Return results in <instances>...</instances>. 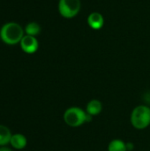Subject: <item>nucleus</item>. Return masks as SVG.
I'll return each mask as SVG.
<instances>
[{
  "label": "nucleus",
  "instance_id": "0eeeda50",
  "mask_svg": "<svg viewBox=\"0 0 150 151\" xmlns=\"http://www.w3.org/2000/svg\"><path fill=\"white\" fill-rule=\"evenodd\" d=\"M85 111H86V112L88 115H90L92 117L97 116L103 111V104H102L100 100H98V99H92V100H90L87 104Z\"/></svg>",
  "mask_w": 150,
  "mask_h": 151
},
{
  "label": "nucleus",
  "instance_id": "9b49d317",
  "mask_svg": "<svg viewBox=\"0 0 150 151\" xmlns=\"http://www.w3.org/2000/svg\"><path fill=\"white\" fill-rule=\"evenodd\" d=\"M24 30H25L26 35L36 37L41 33L42 28H41V26L37 22L32 21V22H29L26 25Z\"/></svg>",
  "mask_w": 150,
  "mask_h": 151
},
{
  "label": "nucleus",
  "instance_id": "9d476101",
  "mask_svg": "<svg viewBox=\"0 0 150 151\" xmlns=\"http://www.w3.org/2000/svg\"><path fill=\"white\" fill-rule=\"evenodd\" d=\"M108 151H128L126 143L120 139L112 140L107 148Z\"/></svg>",
  "mask_w": 150,
  "mask_h": 151
},
{
  "label": "nucleus",
  "instance_id": "f257e3e1",
  "mask_svg": "<svg viewBox=\"0 0 150 151\" xmlns=\"http://www.w3.org/2000/svg\"><path fill=\"white\" fill-rule=\"evenodd\" d=\"M25 35L23 27L16 22H7L0 29L1 41L8 45H16L20 42Z\"/></svg>",
  "mask_w": 150,
  "mask_h": 151
},
{
  "label": "nucleus",
  "instance_id": "20e7f679",
  "mask_svg": "<svg viewBox=\"0 0 150 151\" xmlns=\"http://www.w3.org/2000/svg\"><path fill=\"white\" fill-rule=\"evenodd\" d=\"M80 0H58V12L65 19H70L75 18L80 13Z\"/></svg>",
  "mask_w": 150,
  "mask_h": 151
},
{
  "label": "nucleus",
  "instance_id": "39448f33",
  "mask_svg": "<svg viewBox=\"0 0 150 151\" xmlns=\"http://www.w3.org/2000/svg\"><path fill=\"white\" fill-rule=\"evenodd\" d=\"M21 50L27 54H34L39 49V42L35 36L25 35L19 42Z\"/></svg>",
  "mask_w": 150,
  "mask_h": 151
},
{
  "label": "nucleus",
  "instance_id": "6e6552de",
  "mask_svg": "<svg viewBox=\"0 0 150 151\" xmlns=\"http://www.w3.org/2000/svg\"><path fill=\"white\" fill-rule=\"evenodd\" d=\"M27 144V139L24 134H12L11 141H10V145L13 149L20 150L25 149Z\"/></svg>",
  "mask_w": 150,
  "mask_h": 151
},
{
  "label": "nucleus",
  "instance_id": "7ed1b4c3",
  "mask_svg": "<svg viewBox=\"0 0 150 151\" xmlns=\"http://www.w3.org/2000/svg\"><path fill=\"white\" fill-rule=\"evenodd\" d=\"M130 122L137 130H144L150 126V107L141 104L133 108L130 116Z\"/></svg>",
  "mask_w": 150,
  "mask_h": 151
},
{
  "label": "nucleus",
  "instance_id": "423d86ee",
  "mask_svg": "<svg viewBox=\"0 0 150 151\" xmlns=\"http://www.w3.org/2000/svg\"><path fill=\"white\" fill-rule=\"evenodd\" d=\"M87 23L91 29L100 30L104 26V17L99 12H92L87 18Z\"/></svg>",
  "mask_w": 150,
  "mask_h": 151
},
{
  "label": "nucleus",
  "instance_id": "1a4fd4ad",
  "mask_svg": "<svg viewBox=\"0 0 150 151\" xmlns=\"http://www.w3.org/2000/svg\"><path fill=\"white\" fill-rule=\"evenodd\" d=\"M11 136L12 134L11 130L7 127L0 125V147H4L10 144Z\"/></svg>",
  "mask_w": 150,
  "mask_h": 151
},
{
  "label": "nucleus",
  "instance_id": "f8f14e48",
  "mask_svg": "<svg viewBox=\"0 0 150 151\" xmlns=\"http://www.w3.org/2000/svg\"><path fill=\"white\" fill-rule=\"evenodd\" d=\"M126 145H127V150H128V151H132L133 150V148H134V146H133V144L132 142H128V143H126Z\"/></svg>",
  "mask_w": 150,
  "mask_h": 151
},
{
  "label": "nucleus",
  "instance_id": "f03ea898",
  "mask_svg": "<svg viewBox=\"0 0 150 151\" xmlns=\"http://www.w3.org/2000/svg\"><path fill=\"white\" fill-rule=\"evenodd\" d=\"M93 117L88 115L85 110L80 107L72 106L67 108L63 115L65 123L71 127H79L92 120Z\"/></svg>",
  "mask_w": 150,
  "mask_h": 151
},
{
  "label": "nucleus",
  "instance_id": "ddd939ff",
  "mask_svg": "<svg viewBox=\"0 0 150 151\" xmlns=\"http://www.w3.org/2000/svg\"><path fill=\"white\" fill-rule=\"evenodd\" d=\"M0 151H11V150L4 146V147H0Z\"/></svg>",
  "mask_w": 150,
  "mask_h": 151
}]
</instances>
